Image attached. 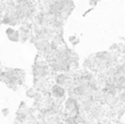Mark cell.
Masks as SVG:
<instances>
[{"mask_svg": "<svg viewBox=\"0 0 125 124\" xmlns=\"http://www.w3.org/2000/svg\"><path fill=\"white\" fill-rule=\"evenodd\" d=\"M51 97H52L54 100H57V101H62L65 99V96L67 93V90L65 89L64 87L62 86H58V85H53L51 87Z\"/></svg>", "mask_w": 125, "mask_h": 124, "instance_id": "cell-1", "label": "cell"}, {"mask_svg": "<svg viewBox=\"0 0 125 124\" xmlns=\"http://www.w3.org/2000/svg\"><path fill=\"white\" fill-rule=\"evenodd\" d=\"M79 105H80L79 104V100H78L77 98H75V97H68V98L65 100L64 109H65V111H66L67 113H69V112L73 111L75 109H77Z\"/></svg>", "mask_w": 125, "mask_h": 124, "instance_id": "cell-2", "label": "cell"}, {"mask_svg": "<svg viewBox=\"0 0 125 124\" xmlns=\"http://www.w3.org/2000/svg\"><path fill=\"white\" fill-rule=\"evenodd\" d=\"M6 34H7L8 39L10 40L11 42H14V43H18V42H20L21 34H20V32L18 30H14L13 28L9 26V28L6 30Z\"/></svg>", "mask_w": 125, "mask_h": 124, "instance_id": "cell-3", "label": "cell"}, {"mask_svg": "<svg viewBox=\"0 0 125 124\" xmlns=\"http://www.w3.org/2000/svg\"><path fill=\"white\" fill-rule=\"evenodd\" d=\"M37 96H39V92L35 88H29L26 90V97H29V98H36Z\"/></svg>", "mask_w": 125, "mask_h": 124, "instance_id": "cell-4", "label": "cell"}, {"mask_svg": "<svg viewBox=\"0 0 125 124\" xmlns=\"http://www.w3.org/2000/svg\"><path fill=\"white\" fill-rule=\"evenodd\" d=\"M9 113H10V110H9L8 108H4V109L1 110V114H2L3 116H7Z\"/></svg>", "mask_w": 125, "mask_h": 124, "instance_id": "cell-5", "label": "cell"}, {"mask_svg": "<svg viewBox=\"0 0 125 124\" xmlns=\"http://www.w3.org/2000/svg\"><path fill=\"white\" fill-rule=\"evenodd\" d=\"M77 39H78V36H77V35H71V36H69V42H70V43L73 44V42H75Z\"/></svg>", "mask_w": 125, "mask_h": 124, "instance_id": "cell-6", "label": "cell"}, {"mask_svg": "<svg viewBox=\"0 0 125 124\" xmlns=\"http://www.w3.org/2000/svg\"><path fill=\"white\" fill-rule=\"evenodd\" d=\"M89 4H90V6L93 8V7H95L98 4V1H97V0H89Z\"/></svg>", "mask_w": 125, "mask_h": 124, "instance_id": "cell-7", "label": "cell"}, {"mask_svg": "<svg viewBox=\"0 0 125 124\" xmlns=\"http://www.w3.org/2000/svg\"><path fill=\"white\" fill-rule=\"evenodd\" d=\"M123 56H124V58H125V54H124V55H123Z\"/></svg>", "mask_w": 125, "mask_h": 124, "instance_id": "cell-8", "label": "cell"}]
</instances>
